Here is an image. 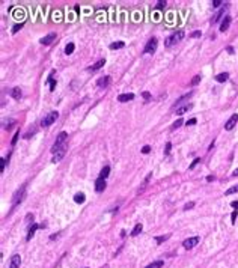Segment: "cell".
<instances>
[{
  "instance_id": "26",
  "label": "cell",
  "mask_w": 238,
  "mask_h": 268,
  "mask_svg": "<svg viewBox=\"0 0 238 268\" xmlns=\"http://www.w3.org/2000/svg\"><path fill=\"white\" fill-rule=\"evenodd\" d=\"M125 44L122 42V41H119V42H112L110 44V50H119V48H122Z\"/></svg>"
},
{
  "instance_id": "27",
  "label": "cell",
  "mask_w": 238,
  "mask_h": 268,
  "mask_svg": "<svg viewBox=\"0 0 238 268\" xmlns=\"http://www.w3.org/2000/svg\"><path fill=\"white\" fill-rule=\"evenodd\" d=\"M109 173H110V167L109 166H105L103 170H101V173H100V178H103V179H105V178L109 176Z\"/></svg>"
},
{
  "instance_id": "46",
  "label": "cell",
  "mask_w": 238,
  "mask_h": 268,
  "mask_svg": "<svg viewBox=\"0 0 238 268\" xmlns=\"http://www.w3.org/2000/svg\"><path fill=\"white\" fill-rule=\"evenodd\" d=\"M231 207H232V208H235V209H238V202H237V200H234V202L231 203Z\"/></svg>"
},
{
  "instance_id": "12",
  "label": "cell",
  "mask_w": 238,
  "mask_h": 268,
  "mask_svg": "<svg viewBox=\"0 0 238 268\" xmlns=\"http://www.w3.org/2000/svg\"><path fill=\"white\" fill-rule=\"evenodd\" d=\"M20 264H21V258L18 255H14L11 258V264H9V268H20Z\"/></svg>"
},
{
  "instance_id": "5",
  "label": "cell",
  "mask_w": 238,
  "mask_h": 268,
  "mask_svg": "<svg viewBox=\"0 0 238 268\" xmlns=\"http://www.w3.org/2000/svg\"><path fill=\"white\" fill-rule=\"evenodd\" d=\"M24 194H26V185L21 187V190H18L15 194H14V199H12V207H15V205H18L23 199H24Z\"/></svg>"
},
{
  "instance_id": "6",
  "label": "cell",
  "mask_w": 238,
  "mask_h": 268,
  "mask_svg": "<svg viewBox=\"0 0 238 268\" xmlns=\"http://www.w3.org/2000/svg\"><path fill=\"white\" fill-rule=\"evenodd\" d=\"M66 149H68V146H66V143L60 148V149H57L56 152H54V155H53V160L51 161L53 163H57V161H60V160L64 158V155H65V152H66Z\"/></svg>"
},
{
  "instance_id": "19",
  "label": "cell",
  "mask_w": 238,
  "mask_h": 268,
  "mask_svg": "<svg viewBox=\"0 0 238 268\" xmlns=\"http://www.w3.org/2000/svg\"><path fill=\"white\" fill-rule=\"evenodd\" d=\"M226 8H228V5H225V8H222V9H220V11H218V12L214 15V18L211 20V23H213V24H214V23H217V21L220 20V17H222V15L225 14V9H226Z\"/></svg>"
},
{
  "instance_id": "32",
  "label": "cell",
  "mask_w": 238,
  "mask_h": 268,
  "mask_svg": "<svg viewBox=\"0 0 238 268\" xmlns=\"http://www.w3.org/2000/svg\"><path fill=\"white\" fill-rule=\"evenodd\" d=\"M199 82H200V74H198V75H195V77H193V80L190 82V84H191V86H196Z\"/></svg>"
},
{
  "instance_id": "7",
  "label": "cell",
  "mask_w": 238,
  "mask_h": 268,
  "mask_svg": "<svg viewBox=\"0 0 238 268\" xmlns=\"http://www.w3.org/2000/svg\"><path fill=\"white\" fill-rule=\"evenodd\" d=\"M237 122H238V114L234 113L231 118L228 119V122L225 124V130H226V131H231V130L235 127V125H237Z\"/></svg>"
},
{
  "instance_id": "23",
  "label": "cell",
  "mask_w": 238,
  "mask_h": 268,
  "mask_svg": "<svg viewBox=\"0 0 238 268\" xmlns=\"http://www.w3.org/2000/svg\"><path fill=\"white\" fill-rule=\"evenodd\" d=\"M190 96H191V92H188V94H186V95H184V96H181V98H179V100H178V101H176V103L173 104V107H178V105H179L181 103H184V101H186V100H188V98H190Z\"/></svg>"
},
{
  "instance_id": "25",
  "label": "cell",
  "mask_w": 238,
  "mask_h": 268,
  "mask_svg": "<svg viewBox=\"0 0 238 268\" xmlns=\"http://www.w3.org/2000/svg\"><path fill=\"white\" fill-rule=\"evenodd\" d=\"M84 200H86V198H84L83 193H77V194L74 196V202H77V203H83Z\"/></svg>"
},
{
  "instance_id": "15",
  "label": "cell",
  "mask_w": 238,
  "mask_h": 268,
  "mask_svg": "<svg viewBox=\"0 0 238 268\" xmlns=\"http://www.w3.org/2000/svg\"><path fill=\"white\" fill-rule=\"evenodd\" d=\"M9 95L14 98V100H20L21 95H23V92H21V89H20V87H12L11 91H9Z\"/></svg>"
},
{
  "instance_id": "24",
  "label": "cell",
  "mask_w": 238,
  "mask_h": 268,
  "mask_svg": "<svg viewBox=\"0 0 238 268\" xmlns=\"http://www.w3.org/2000/svg\"><path fill=\"white\" fill-rule=\"evenodd\" d=\"M14 124H15V121H14V119L3 121V128H5V130H11V128L14 127Z\"/></svg>"
},
{
  "instance_id": "42",
  "label": "cell",
  "mask_w": 238,
  "mask_h": 268,
  "mask_svg": "<svg viewBox=\"0 0 238 268\" xmlns=\"http://www.w3.org/2000/svg\"><path fill=\"white\" fill-rule=\"evenodd\" d=\"M196 122H198V121H196V118H191L190 121H187V125H190V127H191V125H195Z\"/></svg>"
},
{
  "instance_id": "48",
  "label": "cell",
  "mask_w": 238,
  "mask_h": 268,
  "mask_svg": "<svg viewBox=\"0 0 238 268\" xmlns=\"http://www.w3.org/2000/svg\"><path fill=\"white\" fill-rule=\"evenodd\" d=\"M57 237H59V234H56V235H51V237H50V239H56Z\"/></svg>"
},
{
  "instance_id": "4",
  "label": "cell",
  "mask_w": 238,
  "mask_h": 268,
  "mask_svg": "<svg viewBox=\"0 0 238 268\" xmlns=\"http://www.w3.org/2000/svg\"><path fill=\"white\" fill-rule=\"evenodd\" d=\"M157 45H158V39L157 38H151L148 41V44L145 45V53H146V54H152V53L157 50Z\"/></svg>"
},
{
  "instance_id": "14",
  "label": "cell",
  "mask_w": 238,
  "mask_h": 268,
  "mask_svg": "<svg viewBox=\"0 0 238 268\" xmlns=\"http://www.w3.org/2000/svg\"><path fill=\"white\" fill-rule=\"evenodd\" d=\"M109 83H110V77L109 75H104V77L96 80V86H98V87H105Z\"/></svg>"
},
{
  "instance_id": "29",
  "label": "cell",
  "mask_w": 238,
  "mask_h": 268,
  "mask_svg": "<svg viewBox=\"0 0 238 268\" xmlns=\"http://www.w3.org/2000/svg\"><path fill=\"white\" fill-rule=\"evenodd\" d=\"M163 261H155V262H152V264H149V265H146V268H161L163 267Z\"/></svg>"
},
{
  "instance_id": "13",
  "label": "cell",
  "mask_w": 238,
  "mask_h": 268,
  "mask_svg": "<svg viewBox=\"0 0 238 268\" xmlns=\"http://www.w3.org/2000/svg\"><path fill=\"white\" fill-rule=\"evenodd\" d=\"M131 100H134V94H122L118 96V101L119 103H128Z\"/></svg>"
},
{
  "instance_id": "18",
  "label": "cell",
  "mask_w": 238,
  "mask_h": 268,
  "mask_svg": "<svg viewBox=\"0 0 238 268\" xmlns=\"http://www.w3.org/2000/svg\"><path fill=\"white\" fill-rule=\"evenodd\" d=\"M104 64H105V59H101V60H98V62H96V64H95V65L89 66V68H87V69H89V71H96V69H100V68H103V66H104Z\"/></svg>"
},
{
  "instance_id": "30",
  "label": "cell",
  "mask_w": 238,
  "mask_h": 268,
  "mask_svg": "<svg viewBox=\"0 0 238 268\" xmlns=\"http://www.w3.org/2000/svg\"><path fill=\"white\" fill-rule=\"evenodd\" d=\"M74 48H75V45L73 42H69V44H66V47H65V53H66V54H71V53L74 51Z\"/></svg>"
},
{
  "instance_id": "33",
  "label": "cell",
  "mask_w": 238,
  "mask_h": 268,
  "mask_svg": "<svg viewBox=\"0 0 238 268\" xmlns=\"http://www.w3.org/2000/svg\"><path fill=\"white\" fill-rule=\"evenodd\" d=\"M164 6H166V0H158V2H157V6H155V9H163Z\"/></svg>"
},
{
  "instance_id": "2",
  "label": "cell",
  "mask_w": 238,
  "mask_h": 268,
  "mask_svg": "<svg viewBox=\"0 0 238 268\" xmlns=\"http://www.w3.org/2000/svg\"><path fill=\"white\" fill-rule=\"evenodd\" d=\"M66 137H68V134L65 133V131H62V133H59V136H57V139H56V142L53 143V148H51V152L54 154L57 149H60L64 145H65V140H66Z\"/></svg>"
},
{
  "instance_id": "47",
  "label": "cell",
  "mask_w": 238,
  "mask_h": 268,
  "mask_svg": "<svg viewBox=\"0 0 238 268\" xmlns=\"http://www.w3.org/2000/svg\"><path fill=\"white\" fill-rule=\"evenodd\" d=\"M207 181H208V182H211V181H214V176H213V175H209V176H207Z\"/></svg>"
},
{
  "instance_id": "39",
  "label": "cell",
  "mask_w": 238,
  "mask_h": 268,
  "mask_svg": "<svg viewBox=\"0 0 238 268\" xmlns=\"http://www.w3.org/2000/svg\"><path fill=\"white\" fill-rule=\"evenodd\" d=\"M198 163H200V158H195V161L190 164V169H195V166H196Z\"/></svg>"
},
{
  "instance_id": "50",
  "label": "cell",
  "mask_w": 238,
  "mask_h": 268,
  "mask_svg": "<svg viewBox=\"0 0 238 268\" xmlns=\"http://www.w3.org/2000/svg\"><path fill=\"white\" fill-rule=\"evenodd\" d=\"M234 176H238V169H235V170H234Z\"/></svg>"
},
{
  "instance_id": "3",
  "label": "cell",
  "mask_w": 238,
  "mask_h": 268,
  "mask_svg": "<svg viewBox=\"0 0 238 268\" xmlns=\"http://www.w3.org/2000/svg\"><path fill=\"white\" fill-rule=\"evenodd\" d=\"M57 118H59V113H57V112H50V113H47V114L42 118V121H41V127H50V125L54 122Z\"/></svg>"
},
{
  "instance_id": "28",
  "label": "cell",
  "mask_w": 238,
  "mask_h": 268,
  "mask_svg": "<svg viewBox=\"0 0 238 268\" xmlns=\"http://www.w3.org/2000/svg\"><path fill=\"white\" fill-rule=\"evenodd\" d=\"M170 238V235L167 234V235H161V237H155V243L157 244H161V243H164L166 239H169Z\"/></svg>"
},
{
  "instance_id": "22",
  "label": "cell",
  "mask_w": 238,
  "mask_h": 268,
  "mask_svg": "<svg viewBox=\"0 0 238 268\" xmlns=\"http://www.w3.org/2000/svg\"><path fill=\"white\" fill-rule=\"evenodd\" d=\"M228 77H229V74H228V73H222V74L216 75V80H217L218 83H225L226 80H228Z\"/></svg>"
},
{
  "instance_id": "40",
  "label": "cell",
  "mask_w": 238,
  "mask_h": 268,
  "mask_svg": "<svg viewBox=\"0 0 238 268\" xmlns=\"http://www.w3.org/2000/svg\"><path fill=\"white\" fill-rule=\"evenodd\" d=\"M149 151H151V146H148V145L142 148V152H143V154H149Z\"/></svg>"
},
{
  "instance_id": "38",
  "label": "cell",
  "mask_w": 238,
  "mask_h": 268,
  "mask_svg": "<svg viewBox=\"0 0 238 268\" xmlns=\"http://www.w3.org/2000/svg\"><path fill=\"white\" fill-rule=\"evenodd\" d=\"M222 3H223L222 0H213V6H214V8H218V6H222Z\"/></svg>"
},
{
  "instance_id": "51",
  "label": "cell",
  "mask_w": 238,
  "mask_h": 268,
  "mask_svg": "<svg viewBox=\"0 0 238 268\" xmlns=\"http://www.w3.org/2000/svg\"><path fill=\"white\" fill-rule=\"evenodd\" d=\"M101 268H109V265H104V267H101Z\"/></svg>"
},
{
  "instance_id": "21",
  "label": "cell",
  "mask_w": 238,
  "mask_h": 268,
  "mask_svg": "<svg viewBox=\"0 0 238 268\" xmlns=\"http://www.w3.org/2000/svg\"><path fill=\"white\" fill-rule=\"evenodd\" d=\"M53 75H54V71H53V73H51V75H50V77H48V80H47V82H48V84H50V91H51V92L54 91V87H56V80L53 78Z\"/></svg>"
},
{
  "instance_id": "35",
  "label": "cell",
  "mask_w": 238,
  "mask_h": 268,
  "mask_svg": "<svg viewBox=\"0 0 238 268\" xmlns=\"http://www.w3.org/2000/svg\"><path fill=\"white\" fill-rule=\"evenodd\" d=\"M170 148H172V143H170V142H167V143H166V149H164V155H169L170 154Z\"/></svg>"
},
{
  "instance_id": "37",
  "label": "cell",
  "mask_w": 238,
  "mask_h": 268,
  "mask_svg": "<svg viewBox=\"0 0 238 268\" xmlns=\"http://www.w3.org/2000/svg\"><path fill=\"white\" fill-rule=\"evenodd\" d=\"M21 27H23V24H21V23H20V24H15V26H14V29H12V33H17Z\"/></svg>"
},
{
  "instance_id": "9",
  "label": "cell",
  "mask_w": 238,
  "mask_h": 268,
  "mask_svg": "<svg viewBox=\"0 0 238 268\" xmlns=\"http://www.w3.org/2000/svg\"><path fill=\"white\" fill-rule=\"evenodd\" d=\"M54 39H56V33H54V32H51V33H48V35H47V36H44L39 42L42 44V45H50V44H51L53 41H54Z\"/></svg>"
},
{
  "instance_id": "1",
  "label": "cell",
  "mask_w": 238,
  "mask_h": 268,
  "mask_svg": "<svg viewBox=\"0 0 238 268\" xmlns=\"http://www.w3.org/2000/svg\"><path fill=\"white\" fill-rule=\"evenodd\" d=\"M184 30H178V32H175V33H172L169 38L166 39V42H164V45L166 47H172V45H175L176 42H179L182 38H184Z\"/></svg>"
},
{
  "instance_id": "31",
  "label": "cell",
  "mask_w": 238,
  "mask_h": 268,
  "mask_svg": "<svg viewBox=\"0 0 238 268\" xmlns=\"http://www.w3.org/2000/svg\"><path fill=\"white\" fill-rule=\"evenodd\" d=\"M234 193H238V185H234V187H231L229 190H226V196H229V194H234Z\"/></svg>"
},
{
  "instance_id": "43",
  "label": "cell",
  "mask_w": 238,
  "mask_h": 268,
  "mask_svg": "<svg viewBox=\"0 0 238 268\" xmlns=\"http://www.w3.org/2000/svg\"><path fill=\"white\" fill-rule=\"evenodd\" d=\"M237 216H238V212H237V209L232 212V216H231V218H232V223H235V220H237Z\"/></svg>"
},
{
  "instance_id": "41",
  "label": "cell",
  "mask_w": 238,
  "mask_h": 268,
  "mask_svg": "<svg viewBox=\"0 0 238 268\" xmlns=\"http://www.w3.org/2000/svg\"><path fill=\"white\" fill-rule=\"evenodd\" d=\"M18 136H20V131H17V134H15L14 139H12V145H15V143H17V140H18Z\"/></svg>"
},
{
  "instance_id": "44",
  "label": "cell",
  "mask_w": 238,
  "mask_h": 268,
  "mask_svg": "<svg viewBox=\"0 0 238 268\" xmlns=\"http://www.w3.org/2000/svg\"><path fill=\"white\" fill-rule=\"evenodd\" d=\"M193 207H195V203H193V202H188V203L186 205V208H184V209H191Z\"/></svg>"
},
{
  "instance_id": "45",
  "label": "cell",
  "mask_w": 238,
  "mask_h": 268,
  "mask_svg": "<svg viewBox=\"0 0 238 268\" xmlns=\"http://www.w3.org/2000/svg\"><path fill=\"white\" fill-rule=\"evenodd\" d=\"M142 96L145 98V100H149V98H151V94H149V92H143Z\"/></svg>"
},
{
  "instance_id": "16",
  "label": "cell",
  "mask_w": 238,
  "mask_h": 268,
  "mask_svg": "<svg viewBox=\"0 0 238 268\" xmlns=\"http://www.w3.org/2000/svg\"><path fill=\"white\" fill-rule=\"evenodd\" d=\"M38 228H39V225H36V223H33V225H32V228L29 229V234H27V237H26V239H27V241H30V239H32V237L35 235V232H36V229H38Z\"/></svg>"
},
{
  "instance_id": "36",
  "label": "cell",
  "mask_w": 238,
  "mask_h": 268,
  "mask_svg": "<svg viewBox=\"0 0 238 268\" xmlns=\"http://www.w3.org/2000/svg\"><path fill=\"white\" fill-rule=\"evenodd\" d=\"M200 30H195V32H191L190 33V38H200Z\"/></svg>"
},
{
  "instance_id": "17",
  "label": "cell",
  "mask_w": 238,
  "mask_h": 268,
  "mask_svg": "<svg viewBox=\"0 0 238 268\" xmlns=\"http://www.w3.org/2000/svg\"><path fill=\"white\" fill-rule=\"evenodd\" d=\"M191 107H193V104H187V105H184V107H178L176 109V114H184L186 112H188V110H191Z\"/></svg>"
},
{
  "instance_id": "8",
  "label": "cell",
  "mask_w": 238,
  "mask_h": 268,
  "mask_svg": "<svg viewBox=\"0 0 238 268\" xmlns=\"http://www.w3.org/2000/svg\"><path fill=\"white\" fill-rule=\"evenodd\" d=\"M198 243H199V237H193V238H188V239L184 241L182 246H184V248H187V250H188V248H193Z\"/></svg>"
},
{
  "instance_id": "49",
  "label": "cell",
  "mask_w": 238,
  "mask_h": 268,
  "mask_svg": "<svg viewBox=\"0 0 238 268\" xmlns=\"http://www.w3.org/2000/svg\"><path fill=\"white\" fill-rule=\"evenodd\" d=\"M228 51H229V53H231V54H232V53H234V48H232V47H228Z\"/></svg>"
},
{
  "instance_id": "11",
  "label": "cell",
  "mask_w": 238,
  "mask_h": 268,
  "mask_svg": "<svg viewBox=\"0 0 238 268\" xmlns=\"http://www.w3.org/2000/svg\"><path fill=\"white\" fill-rule=\"evenodd\" d=\"M231 21H232V18L229 15H226L222 21V24H220V32H226L229 29V26H231Z\"/></svg>"
},
{
  "instance_id": "20",
  "label": "cell",
  "mask_w": 238,
  "mask_h": 268,
  "mask_svg": "<svg viewBox=\"0 0 238 268\" xmlns=\"http://www.w3.org/2000/svg\"><path fill=\"white\" fill-rule=\"evenodd\" d=\"M142 229H143V226L140 225V223H137V225L134 226V229L131 230V237H137V235L140 234V232H142Z\"/></svg>"
},
{
  "instance_id": "34",
  "label": "cell",
  "mask_w": 238,
  "mask_h": 268,
  "mask_svg": "<svg viewBox=\"0 0 238 268\" xmlns=\"http://www.w3.org/2000/svg\"><path fill=\"white\" fill-rule=\"evenodd\" d=\"M182 125V119H178L176 122H173V125H172V130H176V128H179Z\"/></svg>"
},
{
  "instance_id": "10",
  "label": "cell",
  "mask_w": 238,
  "mask_h": 268,
  "mask_svg": "<svg viewBox=\"0 0 238 268\" xmlns=\"http://www.w3.org/2000/svg\"><path fill=\"white\" fill-rule=\"evenodd\" d=\"M104 188H105V179L98 178V179L95 181V191L96 193H101V191H104Z\"/></svg>"
}]
</instances>
